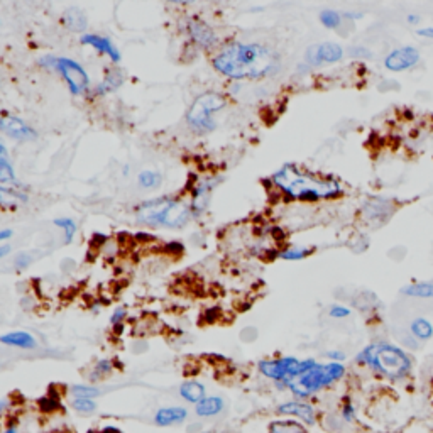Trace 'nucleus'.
Masks as SVG:
<instances>
[{
  "label": "nucleus",
  "mask_w": 433,
  "mask_h": 433,
  "mask_svg": "<svg viewBox=\"0 0 433 433\" xmlns=\"http://www.w3.org/2000/svg\"><path fill=\"white\" fill-rule=\"evenodd\" d=\"M214 68L230 80H261L278 73L279 58L259 43H234L214 58Z\"/></svg>",
  "instance_id": "f257e3e1"
},
{
  "label": "nucleus",
  "mask_w": 433,
  "mask_h": 433,
  "mask_svg": "<svg viewBox=\"0 0 433 433\" xmlns=\"http://www.w3.org/2000/svg\"><path fill=\"white\" fill-rule=\"evenodd\" d=\"M272 181L276 186L281 188V192L288 193L290 197L298 200L315 201L322 199H334V197L342 193V186L339 181L307 173L294 164H285L281 170L276 171Z\"/></svg>",
  "instance_id": "f03ea898"
},
{
  "label": "nucleus",
  "mask_w": 433,
  "mask_h": 433,
  "mask_svg": "<svg viewBox=\"0 0 433 433\" xmlns=\"http://www.w3.org/2000/svg\"><path fill=\"white\" fill-rule=\"evenodd\" d=\"M356 361L390 381H403L412 374L413 361L401 347L393 343H371L357 354Z\"/></svg>",
  "instance_id": "7ed1b4c3"
},
{
  "label": "nucleus",
  "mask_w": 433,
  "mask_h": 433,
  "mask_svg": "<svg viewBox=\"0 0 433 433\" xmlns=\"http://www.w3.org/2000/svg\"><path fill=\"white\" fill-rule=\"evenodd\" d=\"M192 215V205L171 199V197L144 201L137 207V222L151 227L180 229L188 222Z\"/></svg>",
  "instance_id": "20e7f679"
},
{
  "label": "nucleus",
  "mask_w": 433,
  "mask_h": 433,
  "mask_svg": "<svg viewBox=\"0 0 433 433\" xmlns=\"http://www.w3.org/2000/svg\"><path fill=\"white\" fill-rule=\"evenodd\" d=\"M343 376H345V365L342 362H328V364L316 362L308 371L291 381L286 387L298 399H307L339 383Z\"/></svg>",
  "instance_id": "39448f33"
},
{
  "label": "nucleus",
  "mask_w": 433,
  "mask_h": 433,
  "mask_svg": "<svg viewBox=\"0 0 433 433\" xmlns=\"http://www.w3.org/2000/svg\"><path fill=\"white\" fill-rule=\"evenodd\" d=\"M227 105V100L222 93L207 92L203 95L197 97L195 102L192 103L186 114V122L195 130L200 132H210L216 127L214 119L215 114L222 112V108Z\"/></svg>",
  "instance_id": "423d86ee"
},
{
  "label": "nucleus",
  "mask_w": 433,
  "mask_h": 433,
  "mask_svg": "<svg viewBox=\"0 0 433 433\" xmlns=\"http://www.w3.org/2000/svg\"><path fill=\"white\" fill-rule=\"evenodd\" d=\"M316 361L313 359H296V357H278V359H268L259 362V372L264 378L274 381L279 384H288L294 378L308 371L312 365H315Z\"/></svg>",
  "instance_id": "0eeeda50"
},
{
  "label": "nucleus",
  "mask_w": 433,
  "mask_h": 433,
  "mask_svg": "<svg viewBox=\"0 0 433 433\" xmlns=\"http://www.w3.org/2000/svg\"><path fill=\"white\" fill-rule=\"evenodd\" d=\"M41 65L46 68L54 70L63 77V80L68 85L72 95H83L90 88V77L85 72L83 66L70 58H56V56H44L41 59Z\"/></svg>",
  "instance_id": "6e6552de"
},
{
  "label": "nucleus",
  "mask_w": 433,
  "mask_h": 433,
  "mask_svg": "<svg viewBox=\"0 0 433 433\" xmlns=\"http://www.w3.org/2000/svg\"><path fill=\"white\" fill-rule=\"evenodd\" d=\"M276 413L279 416H290L293 420L301 421V423L313 427V425L319 423V413H316L315 406L312 403L301 401V399H293V401L281 403V405L276 408Z\"/></svg>",
  "instance_id": "1a4fd4ad"
},
{
  "label": "nucleus",
  "mask_w": 433,
  "mask_h": 433,
  "mask_svg": "<svg viewBox=\"0 0 433 433\" xmlns=\"http://www.w3.org/2000/svg\"><path fill=\"white\" fill-rule=\"evenodd\" d=\"M420 59L421 54L418 48L401 46L391 51V53L384 58V66H386V70H390V72L399 73L416 66L418 63H420Z\"/></svg>",
  "instance_id": "9d476101"
},
{
  "label": "nucleus",
  "mask_w": 433,
  "mask_h": 433,
  "mask_svg": "<svg viewBox=\"0 0 433 433\" xmlns=\"http://www.w3.org/2000/svg\"><path fill=\"white\" fill-rule=\"evenodd\" d=\"M343 58V50L341 44L337 43H322L313 44L308 48L305 59L308 65L320 66V65H330V63H337Z\"/></svg>",
  "instance_id": "9b49d317"
},
{
  "label": "nucleus",
  "mask_w": 433,
  "mask_h": 433,
  "mask_svg": "<svg viewBox=\"0 0 433 433\" xmlns=\"http://www.w3.org/2000/svg\"><path fill=\"white\" fill-rule=\"evenodd\" d=\"M186 31H188L193 43L200 46L201 50H212L216 44V34L214 29L208 24H205L203 21H200V19H188Z\"/></svg>",
  "instance_id": "f8f14e48"
},
{
  "label": "nucleus",
  "mask_w": 433,
  "mask_h": 433,
  "mask_svg": "<svg viewBox=\"0 0 433 433\" xmlns=\"http://www.w3.org/2000/svg\"><path fill=\"white\" fill-rule=\"evenodd\" d=\"M0 129L3 134L16 141H36L37 132L31 125L26 124L22 119L14 117V115H3L0 121Z\"/></svg>",
  "instance_id": "ddd939ff"
},
{
  "label": "nucleus",
  "mask_w": 433,
  "mask_h": 433,
  "mask_svg": "<svg viewBox=\"0 0 433 433\" xmlns=\"http://www.w3.org/2000/svg\"><path fill=\"white\" fill-rule=\"evenodd\" d=\"M80 43L85 44V46L93 48V50L99 51L100 54L108 56L114 63L121 61V53H119V50L112 44V41L108 39V37L99 34H83L80 37Z\"/></svg>",
  "instance_id": "4468645a"
},
{
  "label": "nucleus",
  "mask_w": 433,
  "mask_h": 433,
  "mask_svg": "<svg viewBox=\"0 0 433 433\" xmlns=\"http://www.w3.org/2000/svg\"><path fill=\"white\" fill-rule=\"evenodd\" d=\"M188 418V410L183 406H163L154 413V423L158 427H173L185 423Z\"/></svg>",
  "instance_id": "2eb2a0df"
},
{
  "label": "nucleus",
  "mask_w": 433,
  "mask_h": 433,
  "mask_svg": "<svg viewBox=\"0 0 433 433\" xmlns=\"http://www.w3.org/2000/svg\"><path fill=\"white\" fill-rule=\"evenodd\" d=\"M225 410V401L220 396H207L195 406V415L199 418L219 416Z\"/></svg>",
  "instance_id": "dca6fc26"
},
{
  "label": "nucleus",
  "mask_w": 433,
  "mask_h": 433,
  "mask_svg": "<svg viewBox=\"0 0 433 433\" xmlns=\"http://www.w3.org/2000/svg\"><path fill=\"white\" fill-rule=\"evenodd\" d=\"M180 396L186 403H192V405L197 406L201 399L207 398V390L199 381H185L180 386Z\"/></svg>",
  "instance_id": "f3484780"
},
{
  "label": "nucleus",
  "mask_w": 433,
  "mask_h": 433,
  "mask_svg": "<svg viewBox=\"0 0 433 433\" xmlns=\"http://www.w3.org/2000/svg\"><path fill=\"white\" fill-rule=\"evenodd\" d=\"M0 341H2V343H6V345L19 347V349L24 350H32L37 347V341L34 339V335L28 334V332H10V334H3Z\"/></svg>",
  "instance_id": "a211bd4d"
},
{
  "label": "nucleus",
  "mask_w": 433,
  "mask_h": 433,
  "mask_svg": "<svg viewBox=\"0 0 433 433\" xmlns=\"http://www.w3.org/2000/svg\"><path fill=\"white\" fill-rule=\"evenodd\" d=\"M399 293L405 294L408 298H420V300H432L433 298V283L420 281V283H410V285L403 286Z\"/></svg>",
  "instance_id": "6ab92c4d"
},
{
  "label": "nucleus",
  "mask_w": 433,
  "mask_h": 433,
  "mask_svg": "<svg viewBox=\"0 0 433 433\" xmlns=\"http://www.w3.org/2000/svg\"><path fill=\"white\" fill-rule=\"evenodd\" d=\"M268 433H308V430L301 421L285 418V420H276L270 423Z\"/></svg>",
  "instance_id": "aec40b11"
},
{
  "label": "nucleus",
  "mask_w": 433,
  "mask_h": 433,
  "mask_svg": "<svg viewBox=\"0 0 433 433\" xmlns=\"http://www.w3.org/2000/svg\"><path fill=\"white\" fill-rule=\"evenodd\" d=\"M410 332L413 337L420 342H428L433 337V325L430 320L425 316H416L412 323H410Z\"/></svg>",
  "instance_id": "412c9836"
},
{
  "label": "nucleus",
  "mask_w": 433,
  "mask_h": 433,
  "mask_svg": "<svg viewBox=\"0 0 433 433\" xmlns=\"http://www.w3.org/2000/svg\"><path fill=\"white\" fill-rule=\"evenodd\" d=\"M124 78L125 77L124 73H122V70H114V72H110L105 78H103V81H100L99 87L95 88V93L97 95H107V93L115 92L119 87H122Z\"/></svg>",
  "instance_id": "4be33fe9"
},
{
  "label": "nucleus",
  "mask_w": 433,
  "mask_h": 433,
  "mask_svg": "<svg viewBox=\"0 0 433 433\" xmlns=\"http://www.w3.org/2000/svg\"><path fill=\"white\" fill-rule=\"evenodd\" d=\"M65 24L70 31L73 32H81L87 29L88 21L85 17L83 10H80L78 7H70L65 12Z\"/></svg>",
  "instance_id": "5701e85b"
},
{
  "label": "nucleus",
  "mask_w": 433,
  "mask_h": 433,
  "mask_svg": "<svg viewBox=\"0 0 433 433\" xmlns=\"http://www.w3.org/2000/svg\"><path fill=\"white\" fill-rule=\"evenodd\" d=\"M386 207L391 208L390 201L376 199L364 205V212H367L369 219H378V216H386L391 214V212H386Z\"/></svg>",
  "instance_id": "b1692460"
},
{
  "label": "nucleus",
  "mask_w": 433,
  "mask_h": 433,
  "mask_svg": "<svg viewBox=\"0 0 433 433\" xmlns=\"http://www.w3.org/2000/svg\"><path fill=\"white\" fill-rule=\"evenodd\" d=\"M102 391L97 386H90V384H73L70 387V394L73 398H88V399H95L97 396H100Z\"/></svg>",
  "instance_id": "393cba45"
},
{
  "label": "nucleus",
  "mask_w": 433,
  "mask_h": 433,
  "mask_svg": "<svg viewBox=\"0 0 433 433\" xmlns=\"http://www.w3.org/2000/svg\"><path fill=\"white\" fill-rule=\"evenodd\" d=\"M72 408L78 415H92V413L97 412V401L88 398H73Z\"/></svg>",
  "instance_id": "a878e982"
},
{
  "label": "nucleus",
  "mask_w": 433,
  "mask_h": 433,
  "mask_svg": "<svg viewBox=\"0 0 433 433\" xmlns=\"http://www.w3.org/2000/svg\"><path fill=\"white\" fill-rule=\"evenodd\" d=\"M161 183H163V177L159 173H156V171H143V173L139 174V185L145 190L159 188Z\"/></svg>",
  "instance_id": "bb28decb"
},
{
  "label": "nucleus",
  "mask_w": 433,
  "mask_h": 433,
  "mask_svg": "<svg viewBox=\"0 0 433 433\" xmlns=\"http://www.w3.org/2000/svg\"><path fill=\"white\" fill-rule=\"evenodd\" d=\"M0 183H2V186L17 185L14 168L10 166L9 159L7 158H0Z\"/></svg>",
  "instance_id": "cd10ccee"
},
{
  "label": "nucleus",
  "mask_w": 433,
  "mask_h": 433,
  "mask_svg": "<svg viewBox=\"0 0 433 433\" xmlns=\"http://www.w3.org/2000/svg\"><path fill=\"white\" fill-rule=\"evenodd\" d=\"M53 223L56 227H59V229H63V232H65V242L70 244L73 241L74 234H77V223H74V220L68 219V216H61V219H56Z\"/></svg>",
  "instance_id": "c85d7f7f"
},
{
  "label": "nucleus",
  "mask_w": 433,
  "mask_h": 433,
  "mask_svg": "<svg viewBox=\"0 0 433 433\" xmlns=\"http://www.w3.org/2000/svg\"><path fill=\"white\" fill-rule=\"evenodd\" d=\"M342 19L343 16L341 12H337V10L327 9L323 12H320V22L328 29H337L342 24Z\"/></svg>",
  "instance_id": "c756f323"
},
{
  "label": "nucleus",
  "mask_w": 433,
  "mask_h": 433,
  "mask_svg": "<svg viewBox=\"0 0 433 433\" xmlns=\"http://www.w3.org/2000/svg\"><path fill=\"white\" fill-rule=\"evenodd\" d=\"M93 374L90 376L92 381H99L100 378H105L107 374H110L112 372V361L108 359H102L99 361L95 364V367H93Z\"/></svg>",
  "instance_id": "7c9ffc66"
},
{
  "label": "nucleus",
  "mask_w": 433,
  "mask_h": 433,
  "mask_svg": "<svg viewBox=\"0 0 433 433\" xmlns=\"http://www.w3.org/2000/svg\"><path fill=\"white\" fill-rule=\"evenodd\" d=\"M356 406L352 401H345L341 408V418L343 423H354L356 421Z\"/></svg>",
  "instance_id": "2f4dec72"
},
{
  "label": "nucleus",
  "mask_w": 433,
  "mask_h": 433,
  "mask_svg": "<svg viewBox=\"0 0 433 433\" xmlns=\"http://www.w3.org/2000/svg\"><path fill=\"white\" fill-rule=\"evenodd\" d=\"M310 254V249H288V251H283L281 257L286 261H298L305 259Z\"/></svg>",
  "instance_id": "473e14b6"
},
{
  "label": "nucleus",
  "mask_w": 433,
  "mask_h": 433,
  "mask_svg": "<svg viewBox=\"0 0 433 433\" xmlns=\"http://www.w3.org/2000/svg\"><path fill=\"white\" fill-rule=\"evenodd\" d=\"M350 308L347 307H342V305H334V307L330 308V312H328V315L332 316V319H347V316H350Z\"/></svg>",
  "instance_id": "72a5a7b5"
},
{
  "label": "nucleus",
  "mask_w": 433,
  "mask_h": 433,
  "mask_svg": "<svg viewBox=\"0 0 433 433\" xmlns=\"http://www.w3.org/2000/svg\"><path fill=\"white\" fill-rule=\"evenodd\" d=\"M14 264H16L17 270H26V268L31 264V256H29V254H24V252L19 254L16 259H14Z\"/></svg>",
  "instance_id": "f704fd0d"
},
{
  "label": "nucleus",
  "mask_w": 433,
  "mask_h": 433,
  "mask_svg": "<svg viewBox=\"0 0 433 433\" xmlns=\"http://www.w3.org/2000/svg\"><path fill=\"white\" fill-rule=\"evenodd\" d=\"M350 56H356V58H371L372 53L362 46H354L350 48Z\"/></svg>",
  "instance_id": "c9c22d12"
},
{
  "label": "nucleus",
  "mask_w": 433,
  "mask_h": 433,
  "mask_svg": "<svg viewBox=\"0 0 433 433\" xmlns=\"http://www.w3.org/2000/svg\"><path fill=\"white\" fill-rule=\"evenodd\" d=\"M125 308L124 307H121V308H117L115 310V313L114 315H112V319H110V322H112V325H121L122 323V319H124L125 316Z\"/></svg>",
  "instance_id": "e433bc0d"
},
{
  "label": "nucleus",
  "mask_w": 433,
  "mask_h": 433,
  "mask_svg": "<svg viewBox=\"0 0 433 433\" xmlns=\"http://www.w3.org/2000/svg\"><path fill=\"white\" fill-rule=\"evenodd\" d=\"M327 357L332 362H342L343 359H345V354L341 352V350H332V352L327 354Z\"/></svg>",
  "instance_id": "4c0bfd02"
},
{
  "label": "nucleus",
  "mask_w": 433,
  "mask_h": 433,
  "mask_svg": "<svg viewBox=\"0 0 433 433\" xmlns=\"http://www.w3.org/2000/svg\"><path fill=\"white\" fill-rule=\"evenodd\" d=\"M416 34L421 37H427V39H433V28L428 26V28H418Z\"/></svg>",
  "instance_id": "58836bf2"
},
{
  "label": "nucleus",
  "mask_w": 433,
  "mask_h": 433,
  "mask_svg": "<svg viewBox=\"0 0 433 433\" xmlns=\"http://www.w3.org/2000/svg\"><path fill=\"white\" fill-rule=\"evenodd\" d=\"M107 241H108V237H107L105 234H99V232H97L95 235H93L92 244H93V245H103V244H107Z\"/></svg>",
  "instance_id": "ea45409f"
},
{
  "label": "nucleus",
  "mask_w": 433,
  "mask_h": 433,
  "mask_svg": "<svg viewBox=\"0 0 433 433\" xmlns=\"http://www.w3.org/2000/svg\"><path fill=\"white\" fill-rule=\"evenodd\" d=\"M406 22H408L410 26H418L421 22V16H418V14H408V16H406Z\"/></svg>",
  "instance_id": "a19ab883"
},
{
  "label": "nucleus",
  "mask_w": 433,
  "mask_h": 433,
  "mask_svg": "<svg viewBox=\"0 0 433 433\" xmlns=\"http://www.w3.org/2000/svg\"><path fill=\"white\" fill-rule=\"evenodd\" d=\"M168 249H171V251H173L174 254H180V252H183V245H181V242H170V244H168Z\"/></svg>",
  "instance_id": "79ce46f5"
},
{
  "label": "nucleus",
  "mask_w": 433,
  "mask_h": 433,
  "mask_svg": "<svg viewBox=\"0 0 433 433\" xmlns=\"http://www.w3.org/2000/svg\"><path fill=\"white\" fill-rule=\"evenodd\" d=\"M14 235V230H10V229H3L2 232H0V241L2 242H6L7 239H10Z\"/></svg>",
  "instance_id": "37998d69"
},
{
  "label": "nucleus",
  "mask_w": 433,
  "mask_h": 433,
  "mask_svg": "<svg viewBox=\"0 0 433 433\" xmlns=\"http://www.w3.org/2000/svg\"><path fill=\"white\" fill-rule=\"evenodd\" d=\"M342 16L345 17V19H361L362 14H359V12H345V14H342Z\"/></svg>",
  "instance_id": "c03bdc74"
},
{
  "label": "nucleus",
  "mask_w": 433,
  "mask_h": 433,
  "mask_svg": "<svg viewBox=\"0 0 433 433\" xmlns=\"http://www.w3.org/2000/svg\"><path fill=\"white\" fill-rule=\"evenodd\" d=\"M9 251H10V248L7 244L0 245V257H6L7 252H9Z\"/></svg>",
  "instance_id": "a18cd8bd"
},
{
  "label": "nucleus",
  "mask_w": 433,
  "mask_h": 433,
  "mask_svg": "<svg viewBox=\"0 0 433 433\" xmlns=\"http://www.w3.org/2000/svg\"><path fill=\"white\" fill-rule=\"evenodd\" d=\"M2 433H19V430H17L16 425H9V427L3 428Z\"/></svg>",
  "instance_id": "49530a36"
},
{
  "label": "nucleus",
  "mask_w": 433,
  "mask_h": 433,
  "mask_svg": "<svg viewBox=\"0 0 433 433\" xmlns=\"http://www.w3.org/2000/svg\"><path fill=\"white\" fill-rule=\"evenodd\" d=\"M203 433H216V432H203Z\"/></svg>",
  "instance_id": "de8ad7c7"
}]
</instances>
